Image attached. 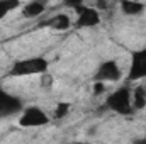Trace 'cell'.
<instances>
[{"label": "cell", "mask_w": 146, "mask_h": 144, "mask_svg": "<svg viewBox=\"0 0 146 144\" xmlns=\"http://www.w3.org/2000/svg\"><path fill=\"white\" fill-rule=\"evenodd\" d=\"M49 70V61L42 56H33L26 59H19L12 65L10 76L22 78V76H41Z\"/></svg>", "instance_id": "6da1fadb"}, {"label": "cell", "mask_w": 146, "mask_h": 144, "mask_svg": "<svg viewBox=\"0 0 146 144\" xmlns=\"http://www.w3.org/2000/svg\"><path fill=\"white\" fill-rule=\"evenodd\" d=\"M107 108L117 115H131L134 112L133 107V90L127 87H121L107 95Z\"/></svg>", "instance_id": "7a4b0ae2"}, {"label": "cell", "mask_w": 146, "mask_h": 144, "mask_svg": "<svg viewBox=\"0 0 146 144\" xmlns=\"http://www.w3.org/2000/svg\"><path fill=\"white\" fill-rule=\"evenodd\" d=\"M51 120V117L48 115L46 110H42L37 105H31L27 108L21 110L19 115V126L24 129H37V127H44L48 126Z\"/></svg>", "instance_id": "3957f363"}, {"label": "cell", "mask_w": 146, "mask_h": 144, "mask_svg": "<svg viewBox=\"0 0 146 144\" xmlns=\"http://www.w3.org/2000/svg\"><path fill=\"white\" fill-rule=\"evenodd\" d=\"M75 12H76L75 26L78 29H92V27L99 26L100 20H102V15H100V12L95 7H85V5H82V7L75 9Z\"/></svg>", "instance_id": "277c9868"}, {"label": "cell", "mask_w": 146, "mask_h": 144, "mask_svg": "<svg viewBox=\"0 0 146 144\" xmlns=\"http://www.w3.org/2000/svg\"><path fill=\"white\" fill-rule=\"evenodd\" d=\"M143 78H146V48L131 53V61L127 70V80L136 81Z\"/></svg>", "instance_id": "5b68a950"}, {"label": "cell", "mask_w": 146, "mask_h": 144, "mask_svg": "<svg viewBox=\"0 0 146 144\" xmlns=\"http://www.w3.org/2000/svg\"><path fill=\"white\" fill-rule=\"evenodd\" d=\"M94 78L99 80V81H104V83L119 81L122 78V68H121V65L115 59H107V61H104V63L99 65Z\"/></svg>", "instance_id": "8992f818"}, {"label": "cell", "mask_w": 146, "mask_h": 144, "mask_svg": "<svg viewBox=\"0 0 146 144\" xmlns=\"http://www.w3.org/2000/svg\"><path fill=\"white\" fill-rule=\"evenodd\" d=\"M21 110H22L21 98L0 88V119L14 115V114H19Z\"/></svg>", "instance_id": "52a82bcc"}, {"label": "cell", "mask_w": 146, "mask_h": 144, "mask_svg": "<svg viewBox=\"0 0 146 144\" xmlns=\"http://www.w3.org/2000/svg\"><path fill=\"white\" fill-rule=\"evenodd\" d=\"M119 9L124 15L127 17H136V15H141L145 12V3L139 2V0H121L119 2Z\"/></svg>", "instance_id": "ba28073f"}, {"label": "cell", "mask_w": 146, "mask_h": 144, "mask_svg": "<svg viewBox=\"0 0 146 144\" xmlns=\"http://www.w3.org/2000/svg\"><path fill=\"white\" fill-rule=\"evenodd\" d=\"M46 10V5L41 2V0H33V2H27L22 5L21 12H22V17L26 19H37L39 15H42Z\"/></svg>", "instance_id": "9c48e42d"}, {"label": "cell", "mask_w": 146, "mask_h": 144, "mask_svg": "<svg viewBox=\"0 0 146 144\" xmlns=\"http://www.w3.org/2000/svg\"><path fill=\"white\" fill-rule=\"evenodd\" d=\"M48 26H49L51 29H54V31L63 32V31H68V29L72 27L73 20L68 14H63V12H61V14H56L54 17H51V19L48 20Z\"/></svg>", "instance_id": "30bf717a"}, {"label": "cell", "mask_w": 146, "mask_h": 144, "mask_svg": "<svg viewBox=\"0 0 146 144\" xmlns=\"http://www.w3.org/2000/svg\"><path fill=\"white\" fill-rule=\"evenodd\" d=\"M22 2L21 0H0V20L5 19L7 15H10L14 10L21 9Z\"/></svg>", "instance_id": "8fae6325"}, {"label": "cell", "mask_w": 146, "mask_h": 144, "mask_svg": "<svg viewBox=\"0 0 146 144\" xmlns=\"http://www.w3.org/2000/svg\"><path fill=\"white\" fill-rule=\"evenodd\" d=\"M133 107L134 110H141L146 107V88L145 87H136L133 90Z\"/></svg>", "instance_id": "7c38bea8"}, {"label": "cell", "mask_w": 146, "mask_h": 144, "mask_svg": "<svg viewBox=\"0 0 146 144\" xmlns=\"http://www.w3.org/2000/svg\"><path fill=\"white\" fill-rule=\"evenodd\" d=\"M68 114H70V104L68 102H60L54 108V112H53V117L54 119H63Z\"/></svg>", "instance_id": "4fadbf2b"}, {"label": "cell", "mask_w": 146, "mask_h": 144, "mask_svg": "<svg viewBox=\"0 0 146 144\" xmlns=\"http://www.w3.org/2000/svg\"><path fill=\"white\" fill-rule=\"evenodd\" d=\"M106 87H107V83L95 80V83H94V92H92V93H94L95 97H99V95H104V93H106Z\"/></svg>", "instance_id": "5bb4252c"}, {"label": "cell", "mask_w": 146, "mask_h": 144, "mask_svg": "<svg viewBox=\"0 0 146 144\" xmlns=\"http://www.w3.org/2000/svg\"><path fill=\"white\" fill-rule=\"evenodd\" d=\"M39 78H41V87H42V88H49V87L53 85V76H51L48 71L42 73Z\"/></svg>", "instance_id": "9a60e30c"}, {"label": "cell", "mask_w": 146, "mask_h": 144, "mask_svg": "<svg viewBox=\"0 0 146 144\" xmlns=\"http://www.w3.org/2000/svg\"><path fill=\"white\" fill-rule=\"evenodd\" d=\"M83 2L85 0H63V5L65 7H70V9H78V7H82L83 5Z\"/></svg>", "instance_id": "2e32d148"}, {"label": "cell", "mask_w": 146, "mask_h": 144, "mask_svg": "<svg viewBox=\"0 0 146 144\" xmlns=\"http://www.w3.org/2000/svg\"><path fill=\"white\" fill-rule=\"evenodd\" d=\"M95 9L99 12H106L109 9V2L107 0H95Z\"/></svg>", "instance_id": "e0dca14e"}]
</instances>
